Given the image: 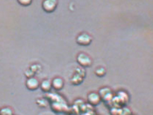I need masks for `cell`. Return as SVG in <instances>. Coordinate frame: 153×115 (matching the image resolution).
I'll list each match as a JSON object with an SVG mask.
<instances>
[{
	"mask_svg": "<svg viewBox=\"0 0 153 115\" xmlns=\"http://www.w3.org/2000/svg\"><path fill=\"white\" fill-rule=\"evenodd\" d=\"M39 85H40V81H38V79L35 77L27 78L26 80V87L29 90H37L39 88Z\"/></svg>",
	"mask_w": 153,
	"mask_h": 115,
	"instance_id": "277c9868",
	"label": "cell"
},
{
	"mask_svg": "<svg viewBox=\"0 0 153 115\" xmlns=\"http://www.w3.org/2000/svg\"><path fill=\"white\" fill-rule=\"evenodd\" d=\"M87 100L88 102L92 105H99L101 102V98H100L99 93L94 91L89 92L87 95Z\"/></svg>",
	"mask_w": 153,
	"mask_h": 115,
	"instance_id": "5b68a950",
	"label": "cell"
},
{
	"mask_svg": "<svg viewBox=\"0 0 153 115\" xmlns=\"http://www.w3.org/2000/svg\"><path fill=\"white\" fill-rule=\"evenodd\" d=\"M131 113L128 108H123L120 109V112L119 115H131Z\"/></svg>",
	"mask_w": 153,
	"mask_h": 115,
	"instance_id": "5bb4252c",
	"label": "cell"
},
{
	"mask_svg": "<svg viewBox=\"0 0 153 115\" xmlns=\"http://www.w3.org/2000/svg\"><path fill=\"white\" fill-rule=\"evenodd\" d=\"M76 72H77V70H76ZM84 77L85 76L81 75V74H79L78 72H77V73H75L72 76V78H70V81H71V83L73 85H79L84 80Z\"/></svg>",
	"mask_w": 153,
	"mask_h": 115,
	"instance_id": "9c48e42d",
	"label": "cell"
},
{
	"mask_svg": "<svg viewBox=\"0 0 153 115\" xmlns=\"http://www.w3.org/2000/svg\"><path fill=\"white\" fill-rule=\"evenodd\" d=\"M58 2L56 0H44L42 2V8L45 13H53L57 7Z\"/></svg>",
	"mask_w": 153,
	"mask_h": 115,
	"instance_id": "3957f363",
	"label": "cell"
},
{
	"mask_svg": "<svg viewBox=\"0 0 153 115\" xmlns=\"http://www.w3.org/2000/svg\"><path fill=\"white\" fill-rule=\"evenodd\" d=\"M0 115H14V110L11 107L4 106L0 109Z\"/></svg>",
	"mask_w": 153,
	"mask_h": 115,
	"instance_id": "7c38bea8",
	"label": "cell"
},
{
	"mask_svg": "<svg viewBox=\"0 0 153 115\" xmlns=\"http://www.w3.org/2000/svg\"><path fill=\"white\" fill-rule=\"evenodd\" d=\"M51 86H52V88L55 90H62L65 86L64 79L61 77H55L51 80Z\"/></svg>",
	"mask_w": 153,
	"mask_h": 115,
	"instance_id": "8992f818",
	"label": "cell"
},
{
	"mask_svg": "<svg viewBox=\"0 0 153 115\" xmlns=\"http://www.w3.org/2000/svg\"><path fill=\"white\" fill-rule=\"evenodd\" d=\"M117 98H119L120 102L126 103L128 102V94L124 91H119L117 93Z\"/></svg>",
	"mask_w": 153,
	"mask_h": 115,
	"instance_id": "30bf717a",
	"label": "cell"
},
{
	"mask_svg": "<svg viewBox=\"0 0 153 115\" xmlns=\"http://www.w3.org/2000/svg\"><path fill=\"white\" fill-rule=\"evenodd\" d=\"M99 93V95H100L101 100L105 101V102H108V98H112L111 89L107 87V86L100 88V91H99V93Z\"/></svg>",
	"mask_w": 153,
	"mask_h": 115,
	"instance_id": "52a82bcc",
	"label": "cell"
},
{
	"mask_svg": "<svg viewBox=\"0 0 153 115\" xmlns=\"http://www.w3.org/2000/svg\"><path fill=\"white\" fill-rule=\"evenodd\" d=\"M76 60L81 67H90L93 64L92 58L85 53L81 52L76 55Z\"/></svg>",
	"mask_w": 153,
	"mask_h": 115,
	"instance_id": "7a4b0ae2",
	"label": "cell"
},
{
	"mask_svg": "<svg viewBox=\"0 0 153 115\" xmlns=\"http://www.w3.org/2000/svg\"><path fill=\"white\" fill-rule=\"evenodd\" d=\"M18 3L22 7H28L32 3L31 0H18Z\"/></svg>",
	"mask_w": 153,
	"mask_h": 115,
	"instance_id": "4fadbf2b",
	"label": "cell"
},
{
	"mask_svg": "<svg viewBox=\"0 0 153 115\" xmlns=\"http://www.w3.org/2000/svg\"><path fill=\"white\" fill-rule=\"evenodd\" d=\"M93 42V37L87 32H81L76 37V43L81 46H88Z\"/></svg>",
	"mask_w": 153,
	"mask_h": 115,
	"instance_id": "6da1fadb",
	"label": "cell"
},
{
	"mask_svg": "<svg viewBox=\"0 0 153 115\" xmlns=\"http://www.w3.org/2000/svg\"><path fill=\"white\" fill-rule=\"evenodd\" d=\"M39 88L42 90V92H45V93L50 92L51 90V89H52L51 80H50V79H43L42 81L40 82Z\"/></svg>",
	"mask_w": 153,
	"mask_h": 115,
	"instance_id": "ba28073f",
	"label": "cell"
},
{
	"mask_svg": "<svg viewBox=\"0 0 153 115\" xmlns=\"http://www.w3.org/2000/svg\"><path fill=\"white\" fill-rule=\"evenodd\" d=\"M94 74L98 77V78H103L106 74V69L105 67L97 66L94 70Z\"/></svg>",
	"mask_w": 153,
	"mask_h": 115,
	"instance_id": "8fae6325",
	"label": "cell"
}]
</instances>
